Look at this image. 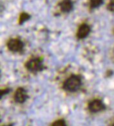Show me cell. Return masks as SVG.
<instances>
[{
  "label": "cell",
  "instance_id": "cell-1",
  "mask_svg": "<svg viewBox=\"0 0 114 126\" xmlns=\"http://www.w3.org/2000/svg\"><path fill=\"white\" fill-rule=\"evenodd\" d=\"M81 84V77L79 75H72L65 81L63 84V89L66 91L75 92L79 89Z\"/></svg>",
  "mask_w": 114,
  "mask_h": 126
},
{
  "label": "cell",
  "instance_id": "cell-2",
  "mask_svg": "<svg viewBox=\"0 0 114 126\" xmlns=\"http://www.w3.org/2000/svg\"><path fill=\"white\" fill-rule=\"evenodd\" d=\"M43 62V59L35 57L28 61L25 63V66L28 71L33 73H37L39 71H41L43 70L44 66Z\"/></svg>",
  "mask_w": 114,
  "mask_h": 126
},
{
  "label": "cell",
  "instance_id": "cell-3",
  "mask_svg": "<svg viewBox=\"0 0 114 126\" xmlns=\"http://www.w3.org/2000/svg\"><path fill=\"white\" fill-rule=\"evenodd\" d=\"M8 50L12 52H21L24 48V43L19 39H11L7 42Z\"/></svg>",
  "mask_w": 114,
  "mask_h": 126
},
{
  "label": "cell",
  "instance_id": "cell-4",
  "mask_svg": "<svg viewBox=\"0 0 114 126\" xmlns=\"http://www.w3.org/2000/svg\"><path fill=\"white\" fill-rule=\"evenodd\" d=\"M88 108L91 113H98L104 110L106 107L102 100L99 99H95L90 102L88 105Z\"/></svg>",
  "mask_w": 114,
  "mask_h": 126
},
{
  "label": "cell",
  "instance_id": "cell-5",
  "mask_svg": "<svg viewBox=\"0 0 114 126\" xmlns=\"http://www.w3.org/2000/svg\"><path fill=\"white\" fill-rule=\"evenodd\" d=\"M28 94L27 91L23 88H18L14 93V100L19 104H23L28 98Z\"/></svg>",
  "mask_w": 114,
  "mask_h": 126
},
{
  "label": "cell",
  "instance_id": "cell-6",
  "mask_svg": "<svg viewBox=\"0 0 114 126\" xmlns=\"http://www.w3.org/2000/svg\"><path fill=\"white\" fill-rule=\"evenodd\" d=\"M90 32V27L86 23L81 24L77 32V37L79 39L86 38Z\"/></svg>",
  "mask_w": 114,
  "mask_h": 126
},
{
  "label": "cell",
  "instance_id": "cell-7",
  "mask_svg": "<svg viewBox=\"0 0 114 126\" xmlns=\"http://www.w3.org/2000/svg\"><path fill=\"white\" fill-rule=\"evenodd\" d=\"M60 9L64 13H69L73 9V2L72 0H63L59 3Z\"/></svg>",
  "mask_w": 114,
  "mask_h": 126
},
{
  "label": "cell",
  "instance_id": "cell-8",
  "mask_svg": "<svg viewBox=\"0 0 114 126\" xmlns=\"http://www.w3.org/2000/svg\"><path fill=\"white\" fill-rule=\"evenodd\" d=\"M30 16L28 13L26 12H22L19 16V24L22 25L25 23L26 21L30 19Z\"/></svg>",
  "mask_w": 114,
  "mask_h": 126
},
{
  "label": "cell",
  "instance_id": "cell-9",
  "mask_svg": "<svg viewBox=\"0 0 114 126\" xmlns=\"http://www.w3.org/2000/svg\"><path fill=\"white\" fill-rule=\"evenodd\" d=\"M90 7L91 8H95L100 7L103 3V0H89Z\"/></svg>",
  "mask_w": 114,
  "mask_h": 126
},
{
  "label": "cell",
  "instance_id": "cell-10",
  "mask_svg": "<svg viewBox=\"0 0 114 126\" xmlns=\"http://www.w3.org/2000/svg\"><path fill=\"white\" fill-rule=\"evenodd\" d=\"M51 126H66V124L64 120L60 119L55 121Z\"/></svg>",
  "mask_w": 114,
  "mask_h": 126
},
{
  "label": "cell",
  "instance_id": "cell-11",
  "mask_svg": "<svg viewBox=\"0 0 114 126\" xmlns=\"http://www.w3.org/2000/svg\"><path fill=\"white\" fill-rule=\"evenodd\" d=\"M107 9L110 12H114V0H110L107 5Z\"/></svg>",
  "mask_w": 114,
  "mask_h": 126
},
{
  "label": "cell",
  "instance_id": "cell-12",
  "mask_svg": "<svg viewBox=\"0 0 114 126\" xmlns=\"http://www.w3.org/2000/svg\"><path fill=\"white\" fill-rule=\"evenodd\" d=\"M10 91V89L8 88H5V89H3V90H1V95H0V98H1V97L5 94H7Z\"/></svg>",
  "mask_w": 114,
  "mask_h": 126
},
{
  "label": "cell",
  "instance_id": "cell-13",
  "mask_svg": "<svg viewBox=\"0 0 114 126\" xmlns=\"http://www.w3.org/2000/svg\"><path fill=\"white\" fill-rule=\"evenodd\" d=\"M13 126L12 124H10V125H8V126Z\"/></svg>",
  "mask_w": 114,
  "mask_h": 126
},
{
  "label": "cell",
  "instance_id": "cell-14",
  "mask_svg": "<svg viewBox=\"0 0 114 126\" xmlns=\"http://www.w3.org/2000/svg\"><path fill=\"white\" fill-rule=\"evenodd\" d=\"M112 126H114V124H113V125H112Z\"/></svg>",
  "mask_w": 114,
  "mask_h": 126
}]
</instances>
